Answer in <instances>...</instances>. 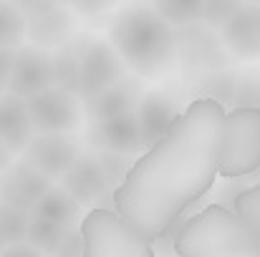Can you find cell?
<instances>
[{
	"instance_id": "1",
	"label": "cell",
	"mask_w": 260,
	"mask_h": 257,
	"mask_svg": "<svg viewBox=\"0 0 260 257\" xmlns=\"http://www.w3.org/2000/svg\"><path fill=\"white\" fill-rule=\"evenodd\" d=\"M225 108L200 96L144 154L111 194L114 212L149 242L172 230L217 181L222 162Z\"/></svg>"
},
{
	"instance_id": "2",
	"label": "cell",
	"mask_w": 260,
	"mask_h": 257,
	"mask_svg": "<svg viewBox=\"0 0 260 257\" xmlns=\"http://www.w3.org/2000/svg\"><path fill=\"white\" fill-rule=\"evenodd\" d=\"M106 41L137 79H157L177 66V30L154 10V5L134 3L119 8L109 23Z\"/></svg>"
},
{
	"instance_id": "3",
	"label": "cell",
	"mask_w": 260,
	"mask_h": 257,
	"mask_svg": "<svg viewBox=\"0 0 260 257\" xmlns=\"http://www.w3.org/2000/svg\"><path fill=\"white\" fill-rule=\"evenodd\" d=\"M174 257H260V227L230 207L210 204L184 219Z\"/></svg>"
},
{
	"instance_id": "4",
	"label": "cell",
	"mask_w": 260,
	"mask_h": 257,
	"mask_svg": "<svg viewBox=\"0 0 260 257\" xmlns=\"http://www.w3.org/2000/svg\"><path fill=\"white\" fill-rule=\"evenodd\" d=\"M79 232L84 257H157L152 242L114 209H88Z\"/></svg>"
},
{
	"instance_id": "5",
	"label": "cell",
	"mask_w": 260,
	"mask_h": 257,
	"mask_svg": "<svg viewBox=\"0 0 260 257\" xmlns=\"http://www.w3.org/2000/svg\"><path fill=\"white\" fill-rule=\"evenodd\" d=\"M260 169V108H233L225 114L222 179H240Z\"/></svg>"
},
{
	"instance_id": "6",
	"label": "cell",
	"mask_w": 260,
	"mask_h": 257,
	"mask_svg": "<svg viewBox=\"0 0 260 257\" xmlns=\"http://www.w3.org/2000/svg\"><path fill=\"white\" fill-rule=\"evenodd\" d=\"M15 8L25 18V35L33 41L36 48L51 53V48H61L76 35V15L63 3H15Z\"/></svg>"
},
{
	"instance_id": "7",
	"label": "cell",
	"mask_w": 260,
	"mask_h": 257,
	"mask_svg": "<svg viewBox=\"0 0 260 257\" xmlns=\"http://www.w3.org/2000/svg\"><path fill=\"white\" fill-rule=\"evenodd\" d=\"M28 103L36 136L43 134H74L81 126V98L56 86L41 91Z\"/></svg>"
},
{
	"instance_id": "8",
	"label": "cell",
	"mask_w": 260,
	"mask_h": 257,
	"mask_svg": "<svg viewBox=\"0 0 260 257\" xmlns=\"http://www.w3.org/2000/svg\"><path fill=\"white\" fill-rule=\"evenodd\" d=\"M126 74V66L116 56V51L109 46L106 38L88 35L84 53H81V76H79V98L86 103L104 88L121 81Z\"/></svg>"
},
{
	"instance_id": "9",
	"label": "cell",
	"mask_w": 260,
	"mask_h": 257,
	"mask_svg": "<svg viewBox=\"0 0 260 257\" xmlns=\"http://www.w3.org/2000/svg\"><path fill=\"white\" fill-rule=\"evenodd\" d=\"M81 157V144L74 134H43L33 136V141L23 152V162L46 176L48 181L63 179V174Z\"/></svg>"
},
{
	"instance_id": "10",
	"label": "cell",
	"mask_w": 260,
	"mask_h": 257,
	"mask_svg": "<svg viewBox=\"0 0 260 257\" xmlns=\"http://www.w3.org/2000/svg\"><path fill=\"white\" fill-rule=\"evenodd\" d=\"M61 189L74 197L79 207L91 209H114L111 207V194L114 189L109 187L104 171L99 167V159L93 152H81L76 164L63 174Z\"/></svg>"
},
{
	"instance_id": "11",
	"label": "cell",
	"mask_w": 260,
	"mask_h": 257,
	"mask_svg": "<svg viewBox=\"0 0 260 257\" xmlns=\"http://www.w3.org/2000/svg\"><path fill=\"white\" fill-rule=\"evenodd\" d=\"M53 86V61L51 53L36 46H23L15 51V63L10 71L8 93L30 101L41 91Z\"/></svg>"
},
{
	"instance_id": "12",
	"label": "cell",
	"mask_w": 260,
	"mask_h": 257,
	"mask_svg": "<svg viewBox=\"0 0 260 257\" xmlns=\"http://www.w3.org/2000/svg\"><path fill=\"white\" fill-rule=\"evenodd\" d=\"M86 141L93 152H104V154H121V157L144 154V144H142L134 114L91 121L86 131Z\"/></svg>"
},
{
	"instance_id": "13",
	"label": "cell",
	"mask_w": 260,
	"mask_h": 257,
	"mask_svg": "<svg viewBox=\"0 0 260 257\" xmlns=\"http://www.w3.org/2000/svg\"><path fill=\"white\" fill-rule=\"evenodd\" d=\"M179 114H182L179 103L172 93H167L162 88L144 91V96L139 98V103L134 108V119H137V126H139L144 152L149 146H154L172 129L174 121L179 119Z\"/></svg>"
},
{
	"instance_id": "14",
	"label": "cell",
	"mask_w": 260,
	"mask_h": 257,
	"mask_svg": "<svg viewBox=\"0 0 260 257\" xmlns=\"http://www.w3.org/2000/svg\"><path fill=\"white\" fill-rule=\"evenodd\" d=\"M51 181L41 176L33 167H28L23 159L13 162L8 169L0 174V204L33 212L36 202L48 192Z\"/></svg>"
},
{
	"instance_id": "15",
	"label": "cell",
	"mask_w": 260,
	"mask_h": 257,
	"mask_svg": "<svg viewBox=\"0 0 260 257\" xmlns=\"http://www.w3.org/2000/svg\"><path fill=\"white\" fill-rule=\"evenodd\" d=\"M220 35L235 58H260V3H240Z\"/></svg>"
},
{
	"instance_id": "16",
	"label": "cell",
	"mask_w": 260,
	"mask_h": 257,
	"mask_svg": "<svg viewBox=\"0 0 260 257\" xmlns=\"http://www.w3.org/2000/svg\"><path fill=\"white\" fill-rule=\"evenodd\" d=\"M142 96H144V81L137 79V76H124L121 81L104 88L91 101H86L84 108H86V116L91 121L116 119V116L134 114Z\"/></svg>"
},
{
	"instance_id": "17",
	"label": "cell",
	"mask_w": 260,
	"mask_h": 257,
	"mask_svg": "<svg viewBox=\"0 0 260 257\" xmlns=\"http://www.w3.org/2000/svg\"><path fill=\"white\" fill-rule=\"evenodd\" d=\"M36 131L30 124L28 103L13 93H0V144L15 157L23 154L33 141Z\"/></svg>"
},
{
	"instance_id": "18",
	"label": "cell",
	"mask_w": 260,
	"mask_h": 257,
	"mask_svg": "<svg viewBox=\"0 0 260 257\" xmlns=\"http://www.w3.org/2000/svg\"><path fill=\"white\" fill-rule=\"evenodd\" d=\"M88 35H74L69 43H63L61 48H56L51 53L53 61V86L79 96V76H81V53L86 46Z\"/></svg>"
},
{
	"instance_id": "19",
	"label": "cell",
	"mask_w": 260,
	"mask_h": 257,
	"mask_svg": "<svg viewBox=\"0 0 260 257\" xmlns=\"http://www.w3.org/2000/svg\"><path fill=\"white\" fill-rule=\"evenodd\" d=\"M30 214L43 217V219L56 222V225H66V227H79L81 225V207L61 187H48V192L36 202Z\"/></svg>"
},
{
	"instance_id": "20",
	"label": "cell",
	"mask_w": 260,
	"mask_h": 257,
	"mask_svg": "<svg viewBox=\"0 0 260 257\" xmlns=\"http://www.w3.org/2000/svg\"><path fill=\"white\" fill-rule=\"evenodd\" d=\"M76 227H66V225H56V222H48L43 217H36L30 214L28 219V232H25V242L38 250L41 255L53 257L56 250L69 240V235L74 232Z\"/></svg>"
},
{
	"instance_id": "21",
	"label": "cell",
	"mask_w": 260,
	"mask_h": 257,
	"mask_svg": "<svg viewBox=\"0 0 260 257\" xmlns=\"http://www.w3.org/2000/svg\"><path fill=\"white\" fill-rule=\"evenodd\" d=\"M154 10L172 28H184L202 20V0H162L154 3Z\"/></svg>"
},
{
	"instance_id": "22",
	"label": "cell",
	"mask_w": 260,
	"mask_h": 257,
	"mask_svg": "<svg viewBox=\"0 0 260 257\" xmlns=\"http://www.w3.org/2000/svg\"><path fill=\"white\" fill-rule=\"evenodd\" d=\"M25 38V18L15 3H0V48L18 51Z\"/></svg>"
},
{
	"instance_id": "23",
	"label": "cell",
	"mask_w": 260,
	"mask_h": 257,
	"mask_svg": "<svg viewBox=\"0 0 260 257\" xmlns=\"http://www.w3.org/2000/svg\"><path fill=\"white\" fill-rule=\"evenodd\" d=\"M28 219L30 212L0 204V237L5 245H18L25 242V232H28Z\"/></svg>"
},
{
	"instance_id": "24",
	"label": "cell",
	"mask_w": 260,
	"mask_h": 257,
	"mask_svg": "<svg viewBox=\"0 0 260 257\" xmlns=\"http://www.w3.org/2000/svg\"><path fill=\"white\" fill-rule=\"evenodd\" d=\"M230 101L235 108H260V71H248L235 79Z\"/></svg>"
},
{
	"instance_id": "25",
	"label": "cell",
	"mask_w": 260,
	"mask_h": 257,
	"mask_svg": "<svg viewBox=\"0 0 260 257\" xmlns=\"http://www.w3.org/2000/svg\"><path fill=\"white\" fill-rule=\"evenodd\" d=\"M93 154H96L99 167H101V171H104V176H106V181H109V187H111V189H116V187L124 181L126 171L132 169V164H134V159H137V157L104 154V152H93Z\"/></svg>"
},
{
	"instance_id": "26",
	"label": "cell",
	"mask_w": 260,
	"mask_h": 257,
	"mask_svg": "<svg viewBox=\"0 0 260 257\" xmlns=\"http://www.w3.org/2000/svg\"><path fill=\"white\" fill-rule=\"evenodd\" d=\"M233 202H235V204L230 207L233 212H238V214L245 217L250 225L260 227V181L253 184V187H248V189H243L240 194H235Z\"/></svg>"
},
{
	"instance_id": "27",
	"label": "cell",
	"mask_w": 260,
	"mask_h": 257,
	"mask_svg": "<svg viewBox=\"0 0 260 257\" xmlns=\"http://www.w3.org/2000/svg\"><path fill=\"white\" fill-rule=\"evenodd\" d=\"M240 3H228V0H210L202 3V23L212 30H222L225 23L235 15Z\"/></svg>"
},
{
	"instance_id": "28",
	"label": "cell",
	"mask_w": 260,
	"mask_h": 257,
	"mask_svg": "<svg viewBox=\"0 0 260 257\" xmlns=\"http://www.w3.org/2000/svg\"><path fill=\"white\" fill-rule=\"evenodd\" d=\"M53 257H84V240H81V232H79V227L69 235V240L56 250V255Z\"/></svg>"
},
{
	"instance_id": "29",
	"label": "cell",
	"mask_w": 260,
	"mask_h": 257,
	"mask_svg": "<svg viewBox=\"0 0 260 257\" xmlns=\"http://www.w3.org/2000/svg\"><path fill=\"white\" fill-rule=\"evenodd\" d=\"M15 63V51L0 48V93L8 91V81H10V71Z\"/></svg>"
},
{
	"instance_id": "30",
	"label": "cell",
	"mask_w": 260,
	"mask_h": 257,
	"mask_svg": "<svg viewBox=\"0 0 260 257\" xmlns=\"http://www.w3.org/2000/svg\"><path fill=\"white\" fill-rule=\"evenodd\" d=\"M0 257H46V255H41L38 250H33L28 242H18V245H5Z\"/></svg>"
},
{
	"instance_id": "31",
	"label": "cell",
	"mask_w": 260,
	"mask_h": 257,
	"mask_svg": "<svg viewBox=\"0 0 260 257\" xmlns=\"http://www.w3.org/2000/svg\"><path fill=\"white\" fill-rule=\"evenodd\" d=\"M71 8V13L76 15V13H104V10H109L111 5H106V3H74V5H69Z\"/></svg>"
},
{
	"instance_id": "32",
	"label": "cell",
	"mask_w": 260,
	"mask_h": 257,
	"mask_svg": "<svg viewBox=\"0 0 260 257\" xmlns=\"http://www.w3.org/2000/svg\"><path fill=\"white\" fill-rule=\"evenodd\" d=\"M10 164H13V154H10V152H8V149H5V146L0 144V174L8 169Z\"/></svg>"
},
{
	"instance_id": "33",
	"label": "cell",
	"mask_w": 260,
	"mask_h": 257,
	"mask_svg": "<svg viewBox=\"0 0 260 257\" xmlns=\"http://www.w3.org/2000/svg\"><path fill=\"white\" fill-rule=\"evenodd\" d=\"M3 247H5V242H3V237H0V252H3Z\"/></svg>"
}]
</instances>
